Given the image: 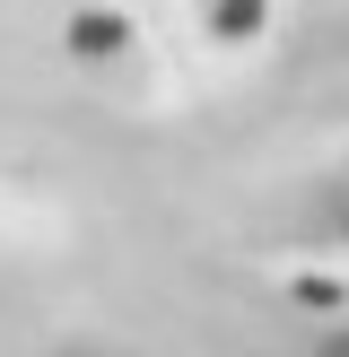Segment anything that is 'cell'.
<instances>
[{"label": "cell", "instance_id": "obj_1", "mask_svg": "<svg viewBox=\"0 0 349 357\" xmlns=\"http://www.w3.org/2000/svg\"><path fill=\"white\" fill-rule=\"evenodd\" d=\"M279 9L288 0H184V35H192L201 61H253L271 44Z\"/></svg>", "mask_w": 349, "mask_h": 357}]
</instances>
